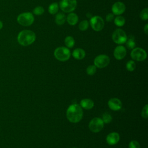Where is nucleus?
I'll return each mask as SVG.
<instances>
[{
	"label": "nucleus",
	"instance_id": "f257e3e1",
	"mask_svg": "<svg viewBox=\"0 0 148 148\" xmlns=\"http://www.w3.org/2000/svg\"><path fill=\"white\" fill-rule=\"evenodd\" d=\"M66 117L71 123L80 121L83 117L82 107L76 103L70 105L66 110Z\"/></svg>",
	"mask_w": 148,
	"mask_h": 148
},
{
	"label": "nucleus",
	"instance_id": "f03ea898",
	"mask_svg": "<svg viewBox=\"0 0 148 148\" xmlns=\"http://www.w3.org/2000/svg\"><path fill=\"white\" fill-rule=\"evenodd\" d=\"M36 39L35 33L30 30H23L18 35V42L22 46H27L32 44Z\"/></svg>",
	"mask_w": 148,
	"mask_h": 148
},
{
	"label": "nucleus",
	"instance_id": "7ed1b4c3",
	"mask_svg": "<svg viewBox=\"0 0 148 148\" xmlns=\"http://www.w3.org/2000/svg\"><path fill=\"white\" fill-rule=\"evenodd\" d=\"M17 21L18 24L23 26H29L33 23L34 17L30 12H24L18 16Z\"/></svg>",
	"mask_w": 148,
	"mask_h": 148
},
{
	"label": "nucleus",
	"instance_id": "20e7f679",
	"mask_svg": "<svg viewBox=\"0 0 148 148\" xmlns=\"http://www.w3.org/2000/svg\"><path fill=\"white\" fill-rule=\"evenodd\" d=\"M54 55L56 58L58 60L65 61L70 58L71 53L68 48L65 47H59L54 50Z\"/></svg>",
	"mask_w": 148,
	"mask_h": 148
},
{
	"label": "nucleus",
	"instance_id": "39448f33",
	"mask_svg": "<svg viewBox=\"0 0 148 148\" xmlns=\"http://www.w3.org/2000/svg\"><path fill=\"white\" fill-rule=\"evenodd\" d=\"M76 5V0H61L60 3V7L63 12L69 13L75 9Z\"/></svg>",
	"mask_w": 148,
	"mask_h": 148
},
{
	"label": "nucleus",
	"instance_id": "423d86ee",
	"mask_svg": "<svg viewBox=\"0 0 148 148\" xmlns=\"http://www.w3.org/2000/svg\"><path fill=\"white\" fill-rule=\"evenodd\" d=\"M112 39L114 42L117 44H123L125 43L127 36L123 29H117L113 32Z\"/></svg>",
	"mask_w": 148,
	"mask_h": 148
},
{
	"label": "nucleus",
	"instance_id": "0eeeda50",
	"mask_svg": "<svg viewBox=\"0 0 148 148\" xmlns=\"http://www.w3.org/2000/svg\"><path fill=\"white\" fill-rule=\"evenodd\" d=\"M103 124L104 123L101 118L95 117L90 121L88 127L92 132H98L103 128Z\"/></svg>",
	"mask_w": 148,
	"mask_h": 148
},
{
	"label": "nucleus",
	"instance_id": "6e6552de",
	"mask_svg": "<svg viewBox=\"0 0 148 148\" xmlns=\"http://www.w3.org/2000/svg\"><path fill=\"white\" fill-rule=\"evenodd\" d=\"M90 23L92 28L96 31H99L102 30L104 26V21L102 17L98 16H95L90 18Z\"/></svg>",
	"mask_w": 148,
	"mask_h": 148
},
{
	"label": "nucleus",
	"instance_id": "1a4fd4ad",
	"mask_svg": "<svg viewBox=\"0 0 148 148\" xmlns=\"http://www.w3.org/2000/svg\"><path fill=\"white\" fill-rule=\"evenodd\" d=\"M131 56L134 60L138 61H142L146 58L147 54L145 50L142 48L136 47L134 48L131 53Z\"/></svg>",
	"mask_w": 148,
	"mask_h": 148
},
{
	"label": "nucleus",
	"instance_id": "9d476101",
	"mask_svg": "<svg viewBox=\"0 0 148 148\" xmlns=\"http://www.w3.org/2000/svg\"><path fill=\"white\" fill-rule=\"evenodd\" d=\"M110 62L109 57L105 54L98 56L94 59V65L99 68H103L106 66Z\"/></svg>",
	"mask_w": 148,
	"mask_h": 148
},
{
	"label": "nucleus",
	"instance_id": "9b49d317",
	"mask_svg": "<svg viewBox=\"0 0 148 148\" xmlns=\"http://www.w3.org/2000/svg\"><path fill=\"white\" fill-rule=\"evenodd\" d=\"M112 10L113 14L120 15L125 12V6L121 2H116L113 5Z\"/></svg>",
	"mask_w": 148,
	"mask_h": 148
},
{
	"label": "nucleus",
	"instance_id": "f8f14e48",
	"mask_svg": "<svg viewBox=\"0 0 148 148\" xmlns=\"http://www.w3.org/2000/svg\"><path fill=\"white\" fill-rule=\"evenodd\" d=\"M113 54L116 59L122 60L126 55V49L123 46H118L114 49Z\"/></svg>",
	"mask_w": 148,
	"mask_h": 148
},
{
	"label": "nucleus",
	"instance_id": "ddd939ff",
	"mask_svg": "<svg viewBox=\"0 0 148 148\" xmlns=\"http://www.w3.org/2000/svg\"><path fill=\"white\" fill-rule=\"evenodd\" d=\"M108 106L113 110H119L121 108V102L116 98H111L108 101Z\"/></svg>",
	"mask_w": 148,
	"mask_h": 148
},
{
	"label": "nucleus",
	"instance_id": "4468645a",
	"mask_svg": "<svg viewBox=\"0 0 148 148\" xmlns=\"http://www.w3.org/2000/svg\"><path fill=\"white\" fill-rule=\"evenodd\" d=\"M106 142L110 145H114L116 144L120 139L119 134L117 132H112L106 136Z\"/></svg>",
	"mask_w": 148,
	"mask_h": 148
},
{
	"label": "nucleus",
	"instance_id": "2eb2a0df",
	"mask_svg": "<svg viewBox=\"0 0 148 148\" xmlns=\"http://www.w3.org/2000/svg\"><path fill=\"white\" fill-rule=\"evenodd\" d=\"M73 57L77 60H82L84 58L86 53L84 50L80 48H77L75 49L72 53Z\"/></svg>",
	"mask_w": 148,
	"mask_h": 148
},
{
	"label": "nucleus",
	"instance_id": "dca6fc26",
	"mask_svg": "<svg viewBox=\"0 0 148 148\" xmlns=\"http://www.w3.org/2000/svg\"><path fill=\"white\" fill-rule=\"evenodd\" d=\"M80 106L85 109H91L94 106V102L90 99L85 98L80 101Z\"/></svg>",
	"mask_w": 148,
	"mask_h": 148
},
{
	"label": "nucleus",
	"instance_id": "f3484780",
	"mask_svg": "<svg viewBox=\"0 0 148 148\" xmlns=\"http://www.w3.org/2000/svg\"><path fill=\"white\" fill-rule=\"evenodd\" d=\"M66 20L69 24L71 25H74L76 24L78 21V16L76 13H71L68 15Z\"/></svg>",
	"mask_w": 148,
	"mask_h": 148
},
{
	"label": "nucleus",
	"instance_id": "a211bd4d",
	"mask_svg": "<svg viewBox=\"0 0 148 148\" xmlns=\"http://www.w3.org/2000/svg\"><path fill=\"white\" fill-rule=\"evenodd\" d=\"M55 21L58 25L63 24L65 21V15L62 12L58 13L56 16Z\"/></svg>",
	"mask_w": 148,
	"mask_h": 148
},
{
	"label": "nucleus",
	"instance_id": "6ab92c4d",
	"mask_svg": "<svg viewBox=\"0 0 148 148\" xmlns=\"http://www.w3.org/2000/svg\"><path fill=\"white\" fill-rule=\"evenodd\" d=\"M129 38H127V40H126V46L128 47V49H133L136 44H135V42L134 40V36H129Z\"/></svg>",
	"mask_w": 148,
	"mask_h": 148
},
{
	"label": "nucleus",
	"instance_id": "aec40b11",
	"mask_svg": "<svg viewBox=\"0 0 148 148\" xmlns=\"http://www.w3.org/2000/svg\"><path fill=\"white\" fill-rule=\"evenodd\" d=\"M58 8H59L58 4L56 2H54V3H53L50 5V6H49V8H48V10L50 14H54L58 12Z\"/></svg>",
	"mask_w": 148,
	"mask_h": 148
},
{
	"label": "nucleus",
	"instance_id": "412c9836",
	"mask_svg": "<svg viewBox=\"0 0 148 148\" xmlns=\"http://www.w3.org/2000/svg\"><path fill=\"white\" fill-rule=\"evenodd\" d=\"M64 43L68 48H72L75 45V40L71 36H68L65 38Z\"/></svg>",
	"mask_w": 148,
	"mask_h": 148
},
{
	"label": "nucleus",
	"instance_id": "4be33fe9",
	"mask_svg": "<svg viewBox=\"0 0 148 148\" xmlns=\"http://www.w3.org/2000/svg\"><path fill=\"white\" fill-rule=\"evenodd\" d=\"M125 18L121 16H118L114 18V23L115 25H116L118 27H121L124 25L125 24Z\"/></svg>",
	"mask_w": 148,
	"mask_h": 148
},
{
	"label": "nucleus",
	"instance_id": "5701e85b",
	"mask_svg": "<svg viewBox=\"0 0 148 148\" xmlns=\"http://www.w3.org/2000/svg\"><path fill=\"white\" fill-rule=\"evenodd\" d=\"M88 27V21L87 20H83L79 24V28L81 31H85Z\"/></svg>",
	"mask_w": 148,
	"mask_h": 148
},
{
	"label": "nucleus",
	"instance_id": "b1692460",
	"mask_svg": "<svg viewBox=\"0 0 148 148\" xmlns=\"http://www.w3.org/2000/svg\"><path fill=\"white\" fill-rule=\"evenodd\" d=\"M135 63L134 61H128L126 64V68L128 71H133L135 69Z\"/></svg>",
	"mask_w": 148,
	"mask_h": 148
},
{
	"label": "nucleus",
	"instance_id": "393cba45",
	"mask_svg": "<svg viewBox=\"0 0 148 148\" xmlns=\"http://www.w3.org/2000/svg\"><path fill=\"white\" fill-rule=\"evenodd\" d=\"M140 17L143 20H147L148 19V9L147 8H145L141 11L140 13Z\"/></svg>",
	"mask_w": 148,
	"mask_h": 148
},
{
	"label": "nucleus",
	"instance_id": "a878e982",
	"mask_svg": "<svg viewBox=\"0 0 148 148\" xmlns=\"http://www.w3.org/2000/svg\"><path fill=\"white\" fill-rule=\"evenodd\" d=\"M101 119L102 120L103 123L108 124L112 121V116L109 114H108L107 113H105L102 115V119Z\"/></svg>",
	"mask_w": 148,
	"mask_h": 148
},
{
	"label": "nucleus",
	"instance_id": "bb28decb",
	"mask_svg": "<svg viewBox=\"0 0 148 148\" xmlns=\"http://www.w3.org/2000/svg\"><path fill=\"white\" fill-rule=\"evenodd\" d=\"M87 73L89 75H93L96 72V66L95 65H89L86 69Z\"/></svg>",
	"mask_w": 148,
	"mask_h": 148
},
{
	"label": "nucleus",
	"instance_id": "cd10ccee",
	"mask_svg": "<svg viewBox=\"0 0 148 148\" xmlns=\"http://www.w3.org/2000/svg\"><path fill=\"white\" fill-rule=\"evenodd\" d=\"M45 12L44 8L42 6H37L36 8H34V10H33V13L34 14H36V15H41L42 14Z\"/></svg>",
	"mask_w": 148,
	"mask_h": 148
},
{
	"label": "nucleus",
	"instance_id": "c85d7f7f",
	"mask_svg": "<svg viewBox=\"0 0 148 148\" xmlns=\"http://www.w3.org/2000/svg\"><path fill=\"white\" fill-rule=\"evenodd\" d=\"M129 148H140V145L136 140H131L129 143Z\"/></svg>",
	"mask_w": 148,
	"mask_h": 148
},
{
	"label": "nucleus",
	"instance_id": "c756f323",
	"mask_svg": "<svg viewBox=\"0 0 148 148\" xmlns=\"http://www.w3.org/2000/svg\"><path fill=\"white\" fill-rule=\"evenodd\" d=\"M142 116L145 118V119H147V116H148V105H146L142 111Z\"/></svg>",
	"mask_w": 148,
	"mask_h": 148
},
{
	"label": "nucleus",
	"instance_id": "7c9ffc66",
	"mask_svg": "<svg viewBox=\"0 0 148 148\" xmlns=\"http://www.w3.org/2000/svg\"><path fill=\"white\" fill-rule=\"evenodd\" d=\"M114 18V14L113 13H108L106 16V20L108 22L112 21Z\"/></svg>",
	"mask_w": 148,
	"mask_h": 148
},
{
	"label": "nucleus",
	"instance_id": "2f4dec72",
	"mask_svg": "<svg viewBox=\"0 0 148 148\" xmlns=\"http://www.w3.org/2000/svg\"><path fill=\"white\" fill-rule=\"evenodd\" d=\"M144 31L146 34H147V32H148V24H146L144 27Z\"/></svg>",
	"mask_w": 148,
	"mask_h": 148
},
{
	"label": "nucleus",
	"instance_id": "473e14b6",
	"mask_svg": "<svg viewBox=\"0 0 148 148\" xmlns=\"http://www.w3.org/2000/svg\"><path fill=\"white\" fill-rule=\"evenodd\" d=\"M2 27H3V23L1 21H0V29H2Z\"/></svg>",
	"mask_w": 148,
	"mask_h": 148
},
{
	"label": "nucleus",
	"instance_id": "72a5a7b5",
	"mask_svg": "<svg viewBox=\"0 0 148 148\" xmlns=\"http://www.w3.org/2000/svg\"><path fill=\"white\" fill-rule=\"evenodd\" d=\"M72 148H76V147H72Z\"/></svg>",
	"mask_w": 148,
	"mask_h": 148
}]
</instances>
